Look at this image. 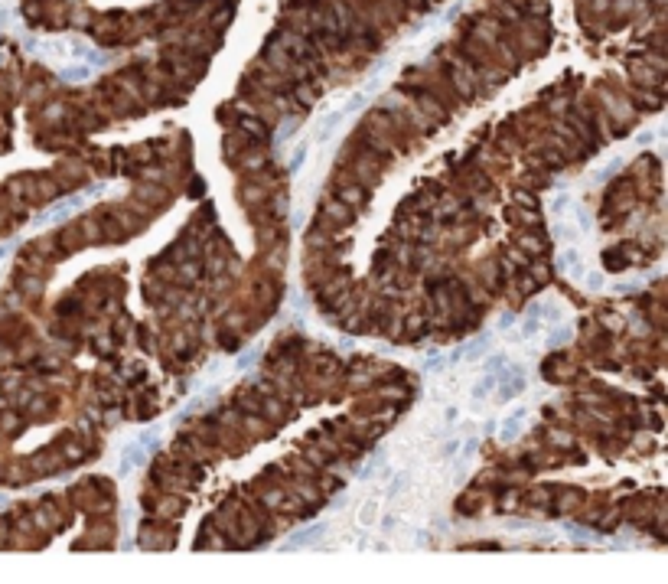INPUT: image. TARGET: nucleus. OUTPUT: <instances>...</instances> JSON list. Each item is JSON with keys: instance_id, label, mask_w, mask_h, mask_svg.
<instances>
[{"instance_id": "f257e3e1", "label": "nucleus", "mask_w": 668, "mask_h": 584, "mask_svg": "<svg viewBox=\"0 0 668 584\" xmlns=\"http://www.w3.org/2000/svg\"><path fill=\"white\" fill-rule=\"evenodd\" d=\"M101 193V186H89L85 193H75V196H69V200H59L56 206H52L50 212H43L40 219H36V225H52V222H62V219H69V216H75V212L85 206L89 200H95Z\"/></svg>"}, {"instance_id": "20e7f679", "label": "nucleus", "mask_w": 668, "mask_h": 584, "mask_svg": "<svg viewBox=\"0 0 668 584\" xmlns=\"http://www.w3.org/2000/svg\"><path fill=\"white\" fill-rule=\"evenodd\" d=\"M619 167H623V160H609L607 167H603V170H597V173H593V180H597V183H603V180H607V177H609V173H616Z\"/></svg>"}, {"instance_id": "7ed1b4c3", "label": "nucleus", "mask_w": 668, "mask_h": 584, "mask_svg": "<svg viewBox=\"0 0 668 584\" xmlns=\"http://www.w3.org/2000/svg\"><path fill=\"white\" fill-rule=\"evenodd\" d=\"M525 418H529V412H515V418H506V421H502V441H512V437L522 431Z\"/></svg>"}, {"instance_id": "f03ea898", "label": "nucleus", "mask_w": 668, "mask_h": 584, "mask_svg": "<svg viewBox=\"0 0 668 584\" xmlns=\"http://www.w3.org/2000/svg\"><path fill=\"white\" fill-rule=\"evenodd\" d=\"M558 264H561V271L568 274L570 281H584V274H587V262L580 258L577 245H564V248H561Z\"/></svg>"}]
</instances>
